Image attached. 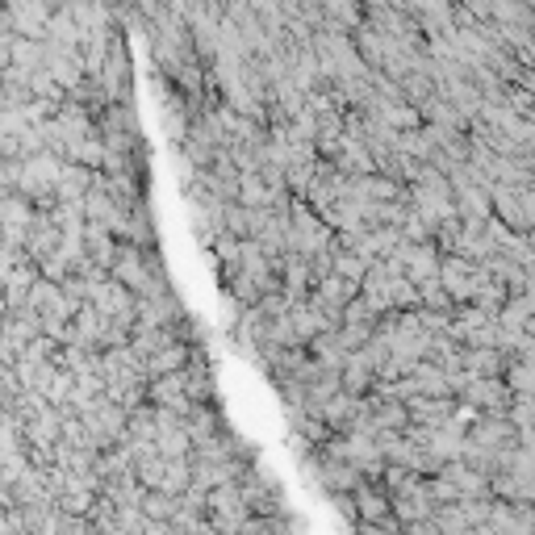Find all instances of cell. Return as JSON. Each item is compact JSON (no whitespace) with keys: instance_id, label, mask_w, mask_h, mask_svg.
Returning <instances> with one entry per match:
<instances>
[{"instance_id":"obj_1","label":"cell","mask_w":535,"mask_h":535,"mask_svg":"<svg viewBox=\"0 0 535 535\" xmlns=\"http://www.w3.org/2000/svg\"><path fill=\"white\" fill-rule=\"evenodd\" d=\"M247 502L239 494V481H226V485H214L205 498V523L214 527L218 535H235L243 523H247Z\"/></svg>"},{"instance_id":"obj_2","label":"cell","mask_w":535,"mask_h":535,"mask_svg":"<svg viewBox=\"0 0 535 535\" xmlns=\"http://www.w3.org/2000/svg\"><path fill=\"white\" fill-rule=\"evenodd\" d=\"M352 502H356V523H398L393 519V510H389V494L381 490V485H372V481H360L356 490H352Z\"/></svg>"},{"instance_id":"obj_3","label":"cell","mask_w":535,"mask_h":535,"mask_svg":"<svg viewBox=\"0 0 535 535\" xmlns=\"http://www.w3.org/2000/svg\"><path fill=\"white\" fill-rule=\"evenodd\" d=\"M318 481L327 485V494H352L364 477H360V473H356L347 460L331 456V460H322V464H318Z\"/></svg>"},{"instance_id":"obj_4","label":"cell","mask_w":535,"mask_h":535,"mask_svg":"<svg viewBox=\"0 0 535 535\" xmlns=\"http://www.w3.org/2000/svg\"><path fill=\"white\" fill-rule=\"evenodd\" d=\"M176 506H180V498L164 494V490H143V502H138V510H143L147 519H155V523H168L176 515Z\"/></svg>"},{"instance_id":"obj_5","label":"cell","mask_w":535,"mask_h":535,"mask_svg":"<svg viewBox=\"0 0 535 535\" xmlns=\"http://www.w3.org/2000/svg\"><path fill=\"white\" fill-rule=\"evenodd\" d=\"M189 452V439H184L180 431H172V418L164 423V435H159V456H184Z\"/></svg>"},{"instance_id":"obj_6","label":"cell","mask_w":535,"mask_h":535,"mask_svg":"<svg viewBox=\"0 0 535 535\" xmlns=\"http://www.w3.org/2000/svg\"><path fill=\"white\" fill-rule=\"evenodd\" d=\"M506 435H510L506 423H481V431H477V439L485 448H506Z\"/></svg>"},{"instance_id":"obj_7","label":"cell","mask_w":535,"mask_h":535,"mask_svg":"<svg viewBox=\"0 0 535 535\" xmlns=\"http://www.w3.org/2000/svg\"><path fill=\"white\" fill-rule=\"evenodd\" d=\"M59 535H97V527H92L84 515H63L59 519Z\"/></svg>"},{"instance_id":"obj_8","label":"cell","mask_w":535,"mask_h":535,"mask_svg":"<svg viewBox=\"0 0 535 535\" xmlns=\"http://www.w3.org/2000/svg\"><path fill=\"white\" fill-rule=\"evenodd\" d=\"M352 531L356 535H402V523H389V527H381V523H352Z\"/></svg>"},{"instance_id":"obj_9","label":"cell","mask_w":535,"mask_h":535,"mask_svg":"<svg viewBox=\"0 0 535 535\" xmlns=\"http://www.w3.org/2000/svg\"><path fill=\"white\" fill-rule=\"evenodd\" d=\"M331 502H335V510H339L347 523H356V502H352V494H331Z\"/></svg>"},{"instance_id":"obj_10","label":"cell","mask_w":535,"mask_h":535,"mask_svg":"<svg viewBox=\"0 0 535 535\" xmlns=\"http://www.w3.org/2000/svg\"><path fill=\"white\" fill-rule=\"evenodd\" d=\"M402 535H439V527L431 519H418V523H402Z\"/></svg>"},{"instance_id":"obj_11","label":"cell","mask_w":535,"mask_h":535,"mask_svg":"<svg viewBox=\"0 0 535 535\" xmlns=\"http://www.w3.org/2000/svg\"><path fill=\"white\" fill-rule=\"evenodd\" d=\"M143 535H180L172 523H155V519H147V527H143Z\"/></svg>"},{"instance_id":"obj_12","label":"cell","mask_w":535,"mask_h":535,"mask_svg":"<svg viewBox=\"0 0 535 535\" xmlns=\"http://www.w3.org/2000/svg\"><path fill=\"white\" fill-rule=\"evenodd\" d=\"M402 418H406L402 410H393V406H389V410L381 414V427H398V423H402Z\"/></svg>"},{"instance_id":"obj_13","label":"cell","mask_w":535,"mask_h":535,"mask_svg":"<svg viewBox=\"0 0 535 535\" xmlns=\"http://www.w3.org/2000/svg\"><path fill=\"white\" fill-rule=\"evenodd\" d=\"M184 535H218L214 527H209V523H201V527H193V531H184Z\"/></svg>"}]
</instances>
